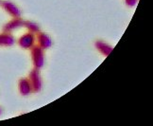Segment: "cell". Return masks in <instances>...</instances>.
<instances>
[{"label": "cell", "mask_w": 153, "mask_h": 126, "mask_svg": "<svg viewBox=\"0 0 153 126\" xmlns=\"http://www.w3.org/2000/svg\"><path fill=\"white\" fill-rule=\"evenodd\" d=\"M30 50H31V59L34 64V68L40 70L45 64L44 50L40 46H33Z\"/></svg>", "instance_id": "6da1fadb"}, {"label": "cell", "mask_w": 153, "mask_h": 126, "mask_svg": "<svg viewBox=\"0 0 153 126\" xmlns=\"http://www.w3.org/2000/svg\"><path fill=\"white\" fill-rule=\"evenodd\" d=\"M28 80L30 82V86L32 88V92H40L41 89H42V78L40 75V71L37 68H33L28 76Z\"/></svg>", "instance_id": "7a4b0ae2"}, {"label": "cell", "mask_w": 153, "mask_h": 126, "mask_svg": "<svg viewBox=\"0 0 153 126\" xmlns=\"http://www.w3.org/2000/svg\"><path fill=\"white\" fill-rule=\"evenodd\" d=\"M35 43V36L32 32L26 33L19 38L18 45L25 50H29L34 46Z\"/></svg>", "instance_id": "3957f363"}, {"label": "cell", "mask_w": 153, "mask_h": 126, "mask_svg": "<svg viewBox=\"0 0 153 126\" xmlns=\"http://www.w3.org/2000/svg\"><path fill=\"white\" fill-rule=\"evenodd\" d=\"M24 22L25 20L21 19L20 17H15L13 20H10V22H8L6 25L3 27V32H7L10 33L14 29H17L21 27H24Z\"/></svg>", "instance_id": "277c9868"}, {"label": "cell", "mask_w": 153, "mask_h": 126, "mask_svg": "<svg viewBox=\"0 0 153 126\" xmlns=\"http://www.w3.org/2000/svg\"><path fill=\"white\" fill-rule=\"evenodd\" d=\"M0 4H1L2 8L7 11L10 16H13V18L20 17L21 11L16 7V5L14 3L10 2V1H2V2H0Z\"/></svg>", "instance_id": "5b68a950"}, {"label": "cell", "mask_w": 153, "mask_h": 126, "mask_svg": "<svg viewBox=\"0 0 153 126\" xmlns=\"http://www.w3.org/2000/svg\"><path fill=\"white\" fill-rule=\"evenodd\" d=\"M19 92L22 96H27L32 92V88L30 86V82L27 78H23L18 82Z\"/></svg>", "instance_id": "8992f818"}, {"label": "cell", "mask_w": 153, "mask_h": 126, "mask_svg": "<svg viewBox=\"0 0 153 126\" xmlns=\"http://www.w3.org/2000/svg\"><path fill=\"white\" fill-rule=\"evenodd\" d=\"M37 40H38V43L41 47H42L43 50H48L51 46L52 45V41H51V38L49 36L46 34V33H44V32H38V35H37Z\"/></svg>", "instance_id": "52a82bcc"}, {"label": "cell", "mask_w": 153, "mask_h": 126, "mask_svg": "<svg viewBox=\"0 0 153 126\" xmlns=\"http://www.w3.org/2000/svg\"><path fill=\"white\" fill-rule=\"evenodd\" d=\"M96 47H97V50L100 52L101 54H103L104 56H108L111 54V52L113 51L114 50V47L113 46H111L110 45L108 44H106L105 42L103 41H97L96 42V44H95Z\"/></svg>", "instance_id": "ba28073f"}, {"label": "cell", "mask_w": 153, "mask_h": 126, "mask_svg": "<svg viewBox=\"0 0 153 126\" xmlns=\"http://www.w3.org/2000/svg\"><path fill=\"white\" fill-rule=\"evenodd\" d=\"M14 44V39L10 33L3 32L0 34V46H10Z\"/></svg>", "instance_id": "9c48e42d"}, {"label": "cell", "mask_w": 153, "mask_h": 126, "mask_svg": "<svg viewBox=\"0 0 153 126\" xmlns=\"http://www.w3.org/2000/svg\"><path fill=\"white\" fill-rule=\"evenodd\" d=\"M24 27H26L29 32L32 33H38L40 32V28L36 23L32 21H25L24 22Z\"/></svg>", "instance_id": "30bf717a"}, {"label": "cell", "mask_w": 153, "mask_h": 126, "mask_svg": "<svg viewBox=\"0 0 153 126\" xmlns=\"http://www.w3.org/2000/svg\"><path fill=\"white\" fill-rule=\"evenodd\" d=\"M127 5H128L129 7H133V6L136 5V3L138 2V0H125Z\"/></svg>", "instance_id": "8fae6325"}, {"label": "cell", "mask_w": 153, "mask_h": 126, "mask_svg": "<svg viewBox=\"0 0 153 126\" xmlns=\"http://www.w3.org/2000/svg\"><path fill=\"white\" fill-rule=\"evenodd\" d=\"M1 114H2V109L0 108V115H1Z\"/></svg>", "instance_id": "7c38bea8"}]
</instances>
